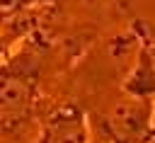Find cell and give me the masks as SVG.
<instances>
[{
    "instance_id": "cell-3",
    "label": "cell",
    "mask_w": 155,
    "mask_h": 143,
    "mask_svg": "<svg viewBox=\"0 0 155 143\" xmlns=\"http://www.w3.org/2000/svg\"><path fill=\"white\" fill-rule=\"evenodd\" d=\"M29 87L19 75H5V87H2V119L5 126H10L12 116L15 121L27 111L29 107Z\"/></svg>"
},
{
    "instance_id": "cell-1",
    "label": "cell",
    "mask_w": 155,
    "mask_h": 143,
    "mask_svg": "<svg viewBox=\"0 0 155 143\" xmlns=\"http://www.w3.org/2000/svg\"><path fill=\"white\" fill-rule=\"evenodd\" d=\"M148 124H150V107L140 99L119 102L109 114V126L114 136L124 143H136L138 138H143V133L148 131Z\"/></svg>"
},
{
    "instance_id": "cell-2",
    "label": "cell",
    "mask_w": 155,
    "mask_h": 143,
    "mask_svg": "<svg viewBox=\"0 0 155 143\" xmlns=\"http://www.w3.org/2000/svg\"><path fill=\"white\" fill-rule=\"evenodd\" d=\"M39 143H87V126L80 109L68 107L56 111L44 126Z\"/></svg>"
}]
</instances>
